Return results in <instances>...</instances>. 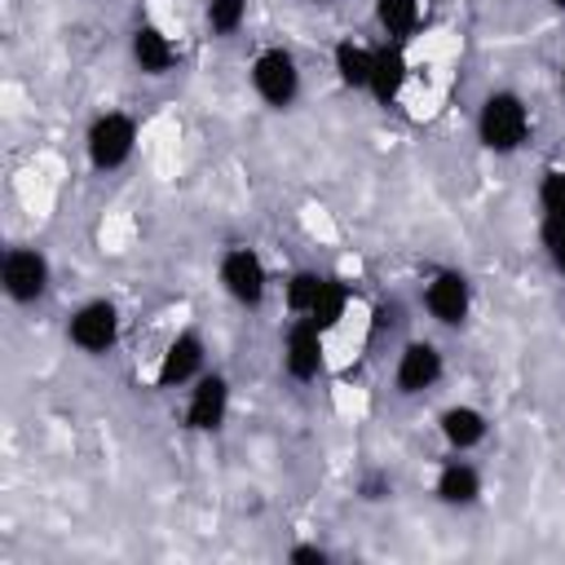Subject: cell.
Wrapping results in <instances>:
<instances>
[{
    "label": "cell",
    "instance_id": "obj_1",
    "mask_svg": "<svg viewBox=\"0 0 565 565\" xmlns=\"http://www.w3.org/2000/svg\"><path fill=\"white\" fill-rule=\"evenodd\" d=\"M530 128H534V119H530V106H525L521 93L490 88L481 97V106H477V141H481V150L516 154L530 141Z\"/></svg>",
    "mask_w": 565,
    "mask_h": 565
},
{
    "label": "cell",
    "instance_id": "obj_2",
    "mask_svg": "<svg viewBox=\"0 0 565 565\" xmlns=\"http://www.w3.org/2000/svg\"><path fill=\"white\" fill-rule=\"evenodd\" d=\"M247 79H252V93L269 106V110H291L296 97H300V62L291 49L282 44H265L256 49L252 66H247Z\"/></svg>",
    "mask_w": 565,
    "mask_h": 565
},
{
    "label": "cell",
    "instance_id": "obj_3",
    "mask_svg": "<svg viewBox=\"0 0 565 565\" xmlns=\"http://www.w3.org/2000/svg\"><path fill=\"white\" fill-rule=\"evenodd\" d=\"M216 282H221V291H225L234 305H243V309H260L265 296H269V269H265V256H260L256 247H247V243L225 247L221 260H216Z\"/></svg>",
    "mask_w": 565,
    "mask_h": 565
},
{
    "label": "cell",
    "instance_id": "obj_4",
    "mask_svg": "<svg viewBox=\"0 0 565 565\" xmlns=\"http://www.w3.org/2000/svg\"><path fill=\"white\" fill-rule=\"evenodd\" d=\"M137 150V119L128 110H102L84 128V154L97 172H115L132 159Z\"/></svg>",
    "mask_w": 565,
    "mask_h": 565
},
{
    "label": "cell",
    "instance_id": "obj_5",
    "mask_svg": "<svg viewBox=\"0 0 565 565\" xmlns=\"http://www.w3.org/2000/svg\"><path fill=\"white\" fill-rule=\"evenodd\" d=\"M0 282H4V296L13 305H35L44 300L49 282H53V265L40 247H9L4 260H0Z\"/></svg>",
    "mask_w": 565,
    "mask_h": 565
},
{
    "label": "cell",
    "instance_id": "obj_6",
    "mask_svg": "<svg viewBox=\"0 0 565 565\" xmlns=\"http://www.w3.org/2000/svg\"><path fill=\"white\" fill-rule=\"evenodd\" d=\"M66 340H71L79 353H88V358L115 349V340H119V305L106 300V296L84 300V305L66 318Z\"/></svg>",
    "mask_w": 565,
    "mask_h": 565
},
{
    "label": "cell",
    "instance_id": "obj_7",
    "mask_svg": "<svg viewBox=\"0 0 565 565\" xmlns=\"http://www.w3.org/2000/svg\"><path fill=\"white\" fill-rule=\"evenodd\" d=\"M322 366H327V331L309 318H291L282 331V371L296 384H309L322 375Z\"/></svg>",
    "mask_w": 565,
    "mask_h": 565
},
{
    "label": "cell",
    "instance_id": "obj_8",
    "mask_svg": "<svg viewBox=\"0 0 565 565\" xmlns=\"http://www.w3.org/2000/svg\"><path fill=\"white\" fill-rule=\"evenodd\" d=\"M203 371H207V340H203L194 327H185V331H177V335L163 344L159 366H154V384H159V388H185V384H194Z\"/></svg>",
    "mask_w": 565,
    "mask_h": 565
},
{
    "label": "cell",
    "instance_id": "obj_9",
    "mask_svg": "<svg viewBox=\"0 0 565 565\" xmlns=\"http://www.w3.org/2000/svg\"><path fill=\"white\" fill-rule=\"evenodd\" d=\"M441 375H446V358L433 340H406L393 358V388L402 397H419V393L437 388Z\"/></svg>",
    "mask_w": 565,
    "mask_h": 565
},
{
    "label": "cell",
    "instance_id": "obj_10",
    "mask_svg": "<svg viewBox=\"0 0 565 565\" xmlns=\"http://www.w3.org/2000/svg\"><path fill=\"white\" fill-rule=\"evenodd\" d=\"M424 309L441 327H463L472 313V282L463 269H433L424 282Z\"/></svg>",
    "mask_w": 565,
    "mask_h": 565
},
{
    "label": "cell",
    "instance_id": "obj_11",
    "mask_svg": "<svg viewBox=\"0 0 565 565\" xmlns=\"http://www.w3.org/2000/svg\"><path fill=\"white\" fill-rule=\"evenodd\" d=\"M185 428L190 433H221L225 419H230V380L221 371H203L194 384H190V397H185Z\"/></svg>",
    "mask_w": 565,
    "mask_h": 565
},
{
    "label": "cell",
    "instance_id": "obj_12",
    "mask_svg": "<svg viewBox=\"0 0 565 565\" xmlns=\"http://www.w3.org/2000/svg\"><path fill=\"white\" fill-rule=\"evenodd\" d=\"M437 433L455 455H468L490 437V415L481 406H472V402H450L437 415Z\"/></svg>",
    "mask_w": 565,
    "mask_h": 565
},
{
    "label": "cell",
    "instance_id": "obj_13",
    "mask_svg": "<svg viewBox=\"0 0 565 565\" xmlns=\"http://www.w3.org/2000/svg\"><path fill=\"white\" fill-rule=\"evenodd\" d=\"M481 490H486L481 468H477L472 459H463V455H450V459L437 468V477H433V494H437V503H446V508H472V503L481 499Z\"/></svg>",
    "mask_w": 565,
    "mask_h": 565
},
{
    "label": "cell",
    "instance_id": "obj_14",
    "mask_svg": "<svg viewBox=\"0 0 565 565\" xmlns=\"http://www.w3.org/2000/svg\"><path fill=\"white\" fill-rule=\"evenodd\" d=\"M128 53H132V66H137L141 75H150V79H159V75H168V71L177 66V44H172V35H168L163 26H154V22H137V26H132Z\"/></svg>",
    "mask_w": 565,
    "mask_h": 565
},
{
    "label": "cell",
    "instance_id": "obj_15",
    "mask_svg": "<svg viewBox=\"0 0 565 565\" xmlns=\"http://www.w3.org/2000/svg\"><path fill=\"white\" fill-rule=\"evenodd\" d=\"M406 79H411L406 49H402V44H393V40L375 44V53H371V84H366V93H371L380 106H388V102H397V97H402Z\"/></svg>",
    "mask_w": 565,
    "mask_h": 565
},
{
    "label": "cell",
    "instance_id": "obj_16",
    "mask_svg": "<svg viewBox=\"0 0 565 565\" xmlns=\"http://www.w3.org/2000/svg\"><path fill=\"white\" fill-rule=\"evenodd\" d=\"M371 53H375V44H362V40H353V35L335 40V49H331V71H335V79H340L344 88H353V93H366V84H371Z\"/></svg>",
    "mask_w": 565,
    "mask_h": 565
},
{
    "label": "cell",
    "instance_id": "obj_17",
    "mask_svg": "<svg viewBox=\"0 0 565 565\" xmlns=\"http://www.w3.org/2000/svg\"><path fill=\"white\" fill-rule=\"evenodd\" d=\"M419 13H424V0H375V26L393 44H406L415 35Z\"/></svg>",
    "mask_w": 565,
    "mask_h": 565
},
{
    "label": "cell",
    "instance_id": "obj_18",
    "mask_svg": "<svg viewBox=\"0 0 565 565\" xmlns=\"http://www.w3.org/2000/svg\"><path fill=\"white\" fill-rule=\"evenodd\" d=\"M322 282H327V274H318V269H296V274H287V282H282V305H287V313H291V318H309V309H313Z\"/></svg>",
    "mask_w": 565,
    "mask_h": 565
},
{
    "label": "cell",
    "instance_id": "obj_19",
    "mask_svg": "<svg viewBox=\"0 0 565 565\" xmlns=\"http://www.w3.org/2000/svg\"><path fill=\"white\" fill-rule=\"evenodd\" d=\"M344 318H349V282L327 278L318 300H313V309H309V322H318L322 331H335Z\"/></svg>",
    "mask_w": 565,
    "mask_h": 565
},
{
    "label": "cell",
    "instance_id": "obj_20",
    "mask_svg": "<svg viewBox=\"0 0 565 565\" xmlns=\"http://www.w3.org/2000/svg\"><path fill=\"white\" fill-rule=\"evenodd\" d=\"M203 22H207V31H212L216 40H230V35H238L243 22H247V0H207V4H203Z\"/></svg>",
    "mask_w": 565,
    "mask_h": 565
},
{
    "label": "cell",
    "instance_id": "obj_21",
    "mask_svg": "<svg viewBox=\"0 0 565 565\" xmlns=\"http://www.w3.org/2000/svg\"><path fill=\"white\" fill-rule=\"evenodd\" d=\"M539 212L543 216H565V168H547L539 177Z\"/></svg>",
    "mask_w": 565,
    "mask_h": 565
},
{
    "label": "cell",
    "instance_id": "obj_22",
    "mask_svg": "<svg viewBox=\"0 0 565 565\" xmlns=\"http://www.w3.org/2000/svg\"><path fill=\"white\" fill-rule=\"evenodd\" d=\"M539 243H543L552 269L565 274V216H543L539 221Z\"/></svg>",
    "mask_w": 565,
    "mask_h": 565
},
{
    "label": "cell",
    "instance_id": "obj_23",
    "mask_svg": "<svg viewBox=\"0 0 565 565\" xmlns=\"http://www.w3.org/2000/svg\"><path fill=\"white\" fill-rule=\"evenodd\" d=\"M287 561H291V565H327L331 552L318 547V543H296V547H287Z\"/></svg>",
    "mask_w": 565,
    "mask_h": 565
},
{
    "label": "cell",
    "instance_id": "obj_24",
    "mask_svg": "<svg viewBox=\"0 0 565 565\" xmlns=\"http://www.w3.org/2000/svg\"><path fill=\"white\" fill-rule=\"evenodd\" d=\"M561 93H565V57H561Z\"/></svg>",
    "mask_w": 565,
    "mask_h": 565
},
{
    "label": "cell",
    "instance_id": "obj_25",
    "mask_svg": "<svg viewBox=\"0 0 565 565\" xmlns=\"http://www.w3.org/2000/svg\"><path fill=\"white\" fill-rule=\"evenodd\" d=\"M552 4H556V9H561V13H565V0H552Z\"/></svg>",
    "mask_w": 565,
    "mask_h": 565
},
{
    "label": "cell",
    "instance_id": "obj_26",
    "mask_svg": "<svg viewBox=\"0 0 565 565\" xmlns=\"http://www.w3.org/2000/svg\"><path fill=\"white\" fill-rule=\"evenodd\" d=\"M305 4H327V0H305Z\"/></svg>",
    "mask_w": 565,
    "mask_h": 565
}]
</instances>
